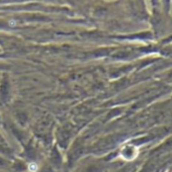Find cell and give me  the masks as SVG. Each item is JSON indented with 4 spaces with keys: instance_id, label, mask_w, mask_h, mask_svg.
<instances>
[{
    "instance_id": "obj_1",
    "label": "cell",
    "mask_w": 172,
    "mask_h": 172,
    "mask_svg": "<svg viewBox=\"0 0 172 172\" xmlns=\"http://www.w3.org/2000/svg\"><path fill=\"white\" fill-rule=\"evenodd\" d=\"M138 154H139V150L137 147L133 145H127L122 149L120 151V156L126 160H134L135 158H137Z\"/></svg>"
},
{
    "instance_id": "obj_2",
    "label": "cell",
    "mask_w": 172,
    "mask_h": 172,
    "mask_svg": "<svg viewBox=\"0 0 172 172\" xmlns=\"http://www.w3.org/2000/svg\"><path fill=\"white\" fill-rule=\"evenodd\" d=\"M28 168H29V170H31V171H36L38 167H37V165H36V164H34V163H32V164L29 165Z\"/></svg>"
}]
</instances>
